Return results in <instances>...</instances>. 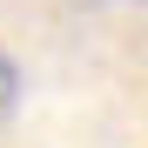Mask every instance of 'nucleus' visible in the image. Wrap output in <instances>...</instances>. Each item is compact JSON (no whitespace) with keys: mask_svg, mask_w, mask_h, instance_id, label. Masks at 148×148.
<instances>
[{"mask_svg":"<svg viewBox=\"0 0 148 148\" xmlns=\"http://www.w3.org/2000/svg\"><path fill=\"white\" fill-rule=\"evenodd\" d=\"M14 101H20V67H14V54H0V114Z\"/></svg>","mask_w":148,"mask_h":148,"instance_id":"obj_1","label":"nucleus"}]
</instances>
